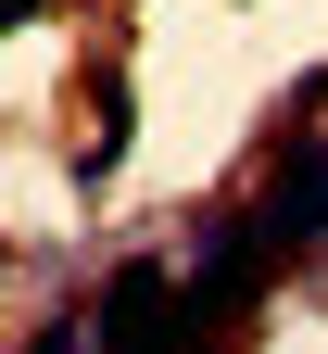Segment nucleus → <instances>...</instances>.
<instances>
[{
	"label": "nucleus",
	"mask_w": 328,
	"mask_h": 354,
	"mask_svg": "<svg viewBox=\"0 0 328 354\" xmlns=\"http://www.w3.org/2000/svg\"><path fill=\"white\" fill-rule=\"evenodd\" d=\"M202 329H190V291H177V266H114L102 279V304H88V354H190Z\"/></svg>",
	"instance_id": "obj_1"
},
{
	"label": "nucleus",
	"mask_w": 328,
	"mask_h": 354,
	"mask_svg": "<svg viewBox=\"0 0 328 354\" xmlns=\"http://www.w3.org/2000/svg\"><path fill=\"white\" fill-rule=\"evenodd\" d=\"M253 228H265V253L328 241V140H291V152H278V177L253 190Z\"/></svg>",
	"instance_id": "obj_2"
},
{
	"label": "nucleus",
	"mask_w": 328,
	"mask_h": 354,
	"mask_svg": "<svg viewBox=\"0 0 328 354\" xmlns=\"http://www.w3.org/2000/svg\"><path fill=\"white\" fill-rule=\"evenodd\" d=\"M126 140H139V114H126V76H102V88H88V152H76V190H114Z\"/></svg>",
	"instance_id": "obj_3"
},
{
	"label": "nucleus",
	"mask_w": 328,
	"mask_h": 354,
	"mask_svg": "<svg viewBox=\"0 0 328 354\" xmlns=\"http://www.w3.org/2000/svg\"><path fill=\"white\" fill-rule=\"evenodd\" d=\"M38 13H64V0H0V38H13V26H38Z\"/></svg>",
	"instance_id": "obj_4"
}]
</instances>
